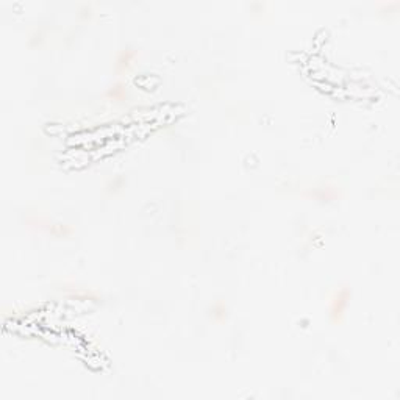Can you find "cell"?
<instances>
[{
  "label": "cell",
  "instance_id": "1",
  "mask_svg": "<svg viewBox=\"0 0 400 400\" xmlns=\"http://www.w3.org/2000/svg\"><path fill=\"white\" fill-rule=\"evenodd\" d=\"M349 297L350 294L347 289H341L336 292V295L331 300V306H330V314L334 320H339L344 316V311L347 308V303H349Z\"/></svg>",
  "mask_w": 400,
  "mask_h": 400
},
{
  "label": "cell",
  "instance_id": "2",
  "mask_svg": "<svg viewBox=\"0 0 400 400\" xmlns=\"http://www.w3.org/2000/svg\"><path fill=\"white\" fill-rule=\"evenodd\" d=\"M135 54L130 50H124L121 52V55L118 57V68H128L130 66V63L133 60Z\"/></svg>",
  "mask_w": 400,
  "mask_h": 400
}]
</instances>
